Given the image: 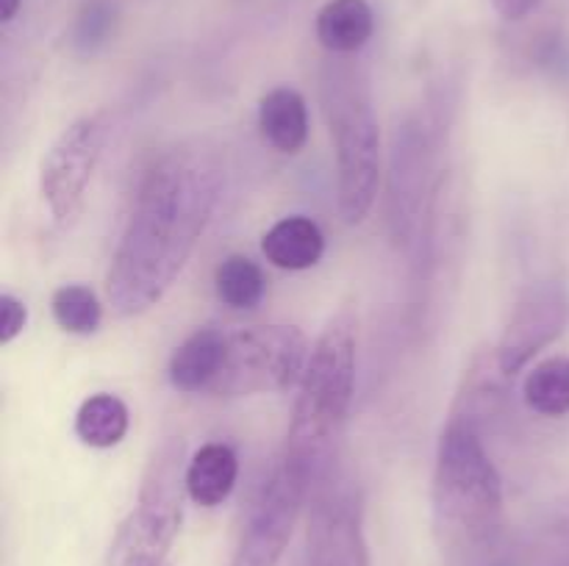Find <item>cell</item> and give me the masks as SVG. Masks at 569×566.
Segmentation results:
<instances>
[{
    "mask_svg": "<svg viewBox=\"0 0 569 566\" xmlns=\"http://www.w3.org/2000/svg\"><path fill=\"white\" fill-rule=\"evenodd\" d=\"M106 142H109L106 114H83L70 122L44 153L39 166V192L59 225H70L81 214Z\"/></svg>",
    "mask_w": 569,
    "mask_h": 566,
    "instance_id": "obj_7",
    "label": "cell"
},
{
    "mask_svg": "<svg viewBox=\"0 0 569 566\" xmlns=\"http://www.w3.org/2000/svg\"><path fill=\"white\" fill-rule=\"evenodd\" d=\"M261 253L278 270H311V266L320 264L322 253H326V233L311 216H283L264 233Z\"/></svg>",
    "mask_w": 569,
    "mask_h": 566,
    "instance_id": "obj_13",
    "label": "cell"
},
{
    "mask_svg": "<svg viewBox=\"0 0 569 566\" xmlns=\"http://www.w3.org/2000/svg\"><path fill=\"white\" fill-rule=\"evenodd\" d=\"M569 322V294L565 283L537 281L517 297L515 311L495 344L500 364L509 375H517L533 355L556 342Z\"/></svg>",
    "mask_w": 569,
    "mask_h": 566,
    "instance_id": "obj_11",
    "label": "cell"
},
{
    "mask_svg": "<svg viewBox=\"0 0 569 566\" xmlns=\"http://www.w3.org/2000/svg\"><path fill=\"white\" fill-rule=\"evenodd\" d=\"M433 144L422 120L403 122L398 128L389 170V220L395 236L403 244L420 242V228L426 222L433 198Z\"/></svg>",
    "mask_w": 569,
    "mask_h": 566,
    "instance_id": "obj_10",
    "label": "cell"
},
{
    "mask_svg": "<svg viewBox=\"0 0 569 566\" xmlns=\"http://www.w3.org/2000/svg\"><path fill=\"white\" fill-rule=\"evenodd\" d=\"M214 292L233 311H253L267 294V277L250 255L233 253L214 272Z\"/></svg>",
    "mask_w": 569,
    "mask_h": 566,
    "instance_id": "obj_19",
    "label": "cell"
},
{
    "mask_svg": "<svg viewBox=\"0 0 569 566\" xmlns=\"http://www.w3.org/2000/svg\"><path fill=\"white\" fill-rule=\"evenodd\" d=\"M356 392V316L339 311L311 347L281 461L315 492L333 469Z\"/></svg>",
    "mask_w": 569,
    "mask_h": 566,
    "instance_id": "obj_3",
    "label": "cell"
},
{
    "mask_svg": "<svg viewBox=\"0 0 569 566\" xmlns=\"http://www.w3.org/2000/svg\"><path fill=\"white\" fill-rule=\"evenodd\" d=\"M309 355V342L295 325H253L226 333V355L209 394L231 400L287 392L300 383Z\"/></svg>",
    "mask_w": 569,
    "mask_h": 566,
    "instance_id": "obj_6",
    "label": "cell"
},
{
    "mask_svg": "<svg viewBox=\"0 0 569 566\" xmlns=\"http://www.w3.org/2000/svg\"><path fill=\"white\" fill-rule=\"evenodd\" d=\"M217 198L220 172L200 150H170L144 172L106 275V300L117 316L144 314L170 292L214 214Z\"/></svg>",
    "mask_w": 569,
    "mask_h": 566,
    "instance_id": "obj_1",
    "label": "cell"
},
{
    "mask_svg": "<svg viewBox=\"0 0 569 566\" xmlns=\"http://www.w3.org/2000/svg\"><path fill=\"white\" fill-rule=\"evenodd\" d=\"M259 131L278 153L295 155L309 139V109L298 89L276 87L259 103Z\"/></svg>",
    "mask_w": 569,
    "mask_h": 566,
    "instance_id": "obj_15",
    "label": "cell"
},
{
    "mask_svg": "<svg viewBox=\"0 0 569 566\" xmlns=\"http://www.w3.org/2000/svg\"><path fill=\"white\" fill-rule=\"evenodd\" d=\"M522 397L531 411L542 416L569 414V358L553 355L528 372L522 383Z\"/></svg>",
    "mask_w": 569,
    "mask_h": 566,
    "instance_id": "obj_20",
    "label": "cell"
},
{
    "mask_svg": "<svg viewBox=\"0 0 569 566\" xmlns=\"http://www.w3.org/2000/svg\"><path fill=\"white\" fill-rule=\"evenodd\" d=\"M309 566H370L365 538V511L353 483L328 475L311 492L306 547Z\"/></svg>",
    "mask_w": 569,
    "mask_h": 566,
    "instance_id": "obj_9",
    "label": "cell"
},
{
    "mask_svg": "<svg viewBox=\"0 0 569 566\" xmlns=\"http://www.w3.org/2000/svg\"><path fill=\"white\" fill-rule=\"evenodd\" d=\"M322 114L337 155V209L345 225H361L381 183V128L370 78L350 55H331L320 75Z\"/></svg>",
    "mask_w": 569,
    "mask_h": 566,
    "instance_id": "obj_4",
    "label": "cell"
},
{
    "mask_svg": "<svg viewBox=\"0 0 569 566\" xmlns=\"http://www.w3.org/2000/svg\"><path fill=\"white\" fill-rule=\"evenodd\" d=\"M187 464H183V438L167 436L144 466L139 497L128 519L111 542L106 566H133L142 560H167L172 542L183 522Z\"/></svg>",
    "mask_w": 569,
    "mask_h": 566,
    "instance_id": "obj_5",
    "label": "cell"
},
{
    "mask_svg": "<svg viewBox=\"0 0 569 566\" xmlns=\"http://www.w3.org/2000/svg\"><path fill=\"white\" fill-rule=\"evenodd\" d=\"M298 566H309V564H306V560H303V558H300V560H298Z\"/></svg>",
    "mask_w": 569,
    "mask_h": 566,
    "instance_id": "obj_28",
    "label": "cell"
},
{
    "mask_svg": "<svg viewBox=\"0 0 569 566\" xmlns=\"http://www.w3.org/2000/svg\"><path fill=\"white\" fill-rule=\"evenodd\" d=\"M222 355H226V333L214 327L194 331L192 336L183 338L172 353L167 375L178 392H209L214 377L220 375Z\"/></svg>",
    "mask_w": 569,
    "mask_h": 566,
    "instance_id": "obj_14",
    "label": "cell"
},
{
    "mask_svg": "<svg viewBox=\"0 0 569 566\" xmlns=\"http://www.w3.org/2000/svg\"><path fill=\"white\" fill-rule=\"evenodd\" d=\"M431 522L433 542L453 566L481 564L503 533V481L481 433L453 420L437 444Z\"/></svg>",
    "mask_w": 569,
    "mask_h": 566,
    "instance_id": "obj_2",
    "label": "cell"
},
{
    "mask_svg": "<svg viewBox=\"0 0 569 566\" xmlns=\"http://www.w3.org/2000/svg\"><path fill=\"white\" fill-rule=\"evenodd\" d=\"M376 31V14L367 0H328L315 20L317 42L331 55H353Z\"/></svg>",
    "mask_w": 569,
    "mask_h": 566,
    "instance_id": "obj_16",
    "label": "cell"
},
{
    "mask_svg": "<svg viewBox=\"0 0 569 566\" xmlns=\"http://www.w3.org/2000/svg\"><path fill=\"white\" fill-rule=\"evenodd\" d=\"M511 383H515V375L503 370L498 347L476 350L470 364L465 366L448 420L461 422V425L472 427L483 436V431L503 416Z\"/></svg>",
    "mask_w": 569,
    "mask_h": 566,
    "instance_id": "obj_12",
    "label": "cell"
},
{
    "mask_svg": "<svg viewBox=\"0 0 569 566\" xmlns=\"http://www.w3.org/2000/svg\"><path fill=\"white\" fill-rule=\"evenodd\" d=\"M28 325V309L14 294H0V344H11Z\"/></svg>",
    "mask_w": 569,
    "mask_h": 566,
    "instance_id": "obj_24",
    "label": "cell"
},
{
    "mask_svg": "<svg viewBox=\"0 0 569 566\" xmlns=\"http://www.w3.org/2000/svg\"><path fill=\"white\" fill-rule=\"evenodd\" d=\"M311 486L281 458L248 505L231 566H278L289 547Z\"/></svg>",
    "mask_w": 569,
    "mask_h": 566,
    "instance_id": "obj_8",
    "label": "cell"
},
{
    "mask_svg": "<svg viewBox=\"0 0 569 566\" xmlns=\"http://www.w3.org/2000/svg\"><path fill=\"white\" fill-rule=\"evenodd\" d=\"M489 3H492V9L498 11L503 20L517 22V20H526V17L537 9L539 0H489Z\"/></svg>",
    "mask_w": 569,
    "mask_h": 566,
    "instance_id": "obj_25",
    "label": "cell"
},
{
    "mask_svg": "<svg viewBox=\"0 0 569 566\" xmlns=\"http://www.w3.org/2000/svg\"><path fill=\"white\" fill-rule=\"evenodd\" d=\"M114 6L106 3V0H89L81 9L76 20V31H72V39H76V48L83 50V53H92L100 44L109 42L111 31H114Z\"/></svg>",
    "mask_w": 569,
    "mask_h": 566,
    "instance_id": "obj_23",
    "label": "cell"
},
{
    "mask_svg": "<svg viewBox=\"0 0 569 566\" xmlns=\"http://www.w3.org/2000/svg\"><path fill=\"white\" fill-rule=\"evenodd\" d=\"M20 9H22V0H0V22L9 26V22L20 14Z\"/></svg>",
    "mask_w": 569,
    "mask_h": 566,
    "instance_id": "obj_26",
    "label": "cell"
},
{
    "mask_svg": "<svg viewBox=\"0 0 569 566\" xmlns=\"http://www.w3.org/2000/svg\"><path fill=\"white\" fill-rule=\"evenodd\" d=\"M528 566H569V508L550 516L526 549Z\"/></svg>",
    "mask_w": 569,
    "mask_h": 566,
    "instance_id": "obj_22",
    "label": "cell"
},
{
    "mask_svg": "<svg viewBox=\"0 0 569 566\" xmlns=\"http://www.w3.org/2000/svg\"><path fill=\"white\" fill-rule=\"evenodd\" d=\"M50 314H53L56 325L76 336H87L100 327L103 320V305H100L98 294L83 283H64L50 297Z\"/></svg>",
    "mask_w": 569,
    "mask_h": 566,
    "instance_id": "obj_21",
    "label": "cell"
},
{
    "mask_svg": "<svg viewBox=\"0 0 569 566\" xmlns=\"http://www.w3.org/2000/svg\"><path fill=\"white\" fill-rule=\"evenodd\" d=\"M133 566H172L167 560H142V564H133Z\"/></svg>",
    "mask_w": 569,
    "mask_h": 566,
    "instance_id": "obj_27",
    "label": "cell"
},
{
    "mask_svg": "<svg viewBox=\"0 0 569 566\" xmlns=\"http://www.w3.org/2000/svg\"><path fill=\"white\" fill-rule=\"evenodd\" d=\"M239 477V458L228 444L209 442L187 461L189 499L203 508H214L231 497Z\"/></svg>",
    "mask_w": 569,
    "mask_h": 566,
    "instance_id": "obj_17",
    "label": "cell"
},
{
    "mask_svg": "<svg viewBox=\"0 0 569 566\" xmlns=\"http://www.w3.org/2000/svg\"><path fill=\"white\" fill-rule=\"evenodd\" d=\"M128 425H131L128 405L109 392L87 397L76 414V436L94 449L117 447L126 438Z\"/></svg>",
    "mask_w": 569,
    "mask_h": 566,
    "instance_id": "obj_18",
    "label": "cell"
}]
</instances>
